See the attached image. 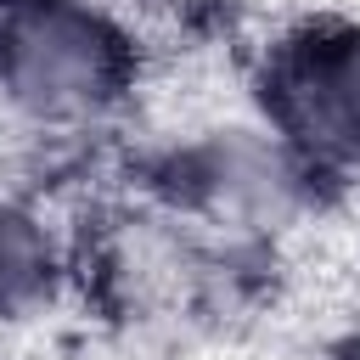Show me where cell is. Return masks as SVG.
<instances>
[{
    "label": "cell",
    "instance_id": "cell-1",
    "mask_svg": "<svg viewBox=\"0 0 360 360\" xmlns=\"http://www.w3.org/2000/svg\"><path fill=\"white\" fill-rule=\"evenodd\" d=\"M141 45L107 0H28L0 17V146L22 163L129 118Z\"/></svg>",
    "mask_w": 360,
    "mask_h": 360
},
{
    "label": "cell",
    "instance_id": "cell-2",
    "mask_svg": "<svg viewBox=\"0 0 360 360\" xmlns=\"http://www.w3.org/2000/svg\"><path fill=\"white\" fill-rule=\"evenodd\" d=\"M248 68L259 118L321 180H360V11L304 17Z\"/></svg>",
    "mask_w": 360,
    "mask_h": 360
},
{
    "label": "cell",
    "instance_id": "cell-3",
    "mask_svg": "<svg viewBox=\"0 0 360 360\" xmlns=\"http://www.w3.org/2000/svg\"><path fill=\"white\" fill-rule=\"evenodd\" d=\"M84 231L45 191H0V321H56L84 292Z\"/></svg>",
    "mask_w": 360,
    "mask_h": 360
},
{
    "label": "cell",
    "instance_id": "cell-4",
    "mask_svg": "<svg viewBox=\"0 0 360 360\" xmlns=\"http://www.w3.org/2000/svg\"><path fill=\"white\" fill-rule=\"evenodd\" d=\"M332 360H360V338H354V343H349V349H338V354H332Z\"/></svg>",
    "mask_w": 360,
    "mask_h": 360
},
{
    "label": "cell",
    "instance_id": "cell-5",
    "mask_svg": "<svg viewBox=\"0 0 360 360\" xmlns=\"http://www.w3.org/2000/svg\"><path fill=\"white\" fill-rule=\"evenodd\" d=\"M17 6H28V0H0V17H6V11H17Z\"/></svg>",
    "mask_w": 360,
    "mask_h": 360
}]
</instances>
